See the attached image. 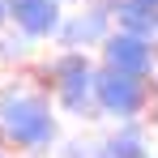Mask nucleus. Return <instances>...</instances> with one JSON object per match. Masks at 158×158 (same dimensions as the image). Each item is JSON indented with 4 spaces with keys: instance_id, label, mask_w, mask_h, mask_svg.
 Segmentation results:
<instances>
[{
    "instance_id": "obj_1",
    "label": "nucleus",
    "mask_w": 158,
    "mask_h": 158,
    "mask_svg": "<svg viewBox=\"0 0 158 158\" xmlns=\"http://www.w3.org/2000/svg\"><path fill=\"white\" fill-rule=\"evenodd\" d=\"M0 145L22 158H47L60 145V115L47 90L26 81L0 85Z\"/></svg>"
},
{
    "instance_id": "obj_2",
    "label": "nucleus",
    "mask_w": 158,
    "mask_h": 158,
    "mask_svg": "<svg viewBox=\"0 0 158 158\" xmlns=\"http://www.w3.org/2000/svg\"><path fill=\"white\" fill-rule=\"evenodd\" d=\"M158 103V90L150 77H128L98 64V107L107 120L124 124V120H145Z\"/></svg>"
},
{
    "instance_id": "obj_3",
    "label": "nucleus",
    "mask_w": 158,
    "mask_h": 158,
    "mask_svg": "<svg viewBox=\"0 0 158 158\" xmlns=\"http://www.w3.org/2000/svg\"><path fill=\"white\" fill-rule=\"evenodd\" d=\"M98 64L128 73V77H158V39H141L128 30H111L98 47Z\"/></svg>"
},
{
    "instance_id": "obj_4",
    "label": "nucleus",
    "mask_w": 158,
    "mask_h": 158,
    "mask_svg": "<svg viewBox=\"0 0 158 158\" xmlns=\"http://www.w3.org/2000/svg\"><path fill=\"white\" fill-rule=\"evenodd\" d=\"M111 30H115V22H111V0H81L73 13H64V26L56 34V43H60V47L90 52V47H103V39Z\"/></svg>"
},
{
    "instance_id": "obj_5",
    "label": "nucleus",
    "mask_w": 158,
    "mask_h": 158,
    "mask_svg": "<svg viewBox=\"0 0 158 158\" xmlns=\"http://www.w3.org/2000/svg\"><path fill=\"white\" fill-rule=\"evenodd\" d=\"M9 26L34 43H56L64 26V0H9Z\"/></svg>"
},
{
    "instance_id": "obj_6",
    "label": "nucleus",
    "mask_w": 158,
    "mask_h": 158,
    "mask_svg": "<svg viewBox=\"0 0 158 158\" xmlns=\"http://www.w3.org/2000/svg\"><path fill=\"white\" fill-rule=\"evenodd\" d=\"M52 98H56V111H64L73 120H103V107H98V64L77 73V77H69V81H60L52 90Z\"/></svg>"
},
{
    "instance_id": "obj_7",
    "label": "nucleus",
    "mask_w": 158,
    "mask_h": 158,
    "mask_svg": "<svg viewBox=\"0 0 158 158\" xmlns=\"http://www.w3.org/2000/svg\"><path fill=\"white\" fill-rule=\"evenodd\" d=\"M111 22H115V30H128V34H141V39H158V4L111 0Z\"/></svg>"
},
{
    "instance_id": "obj_8",
    "label": "nucleus",
    "mask_w": 158,
    "mask_h": 158,
    "mask_svg": "<svg viewBox=\"0 0 158 158\" xmlns=\"http://www.w3.org/2000/svg\"><path fill=\"white\" fill-rule=\"evenodd\" d=\"M107 158H154V141L145 120H124L107 137Z\"/></svg>"
},
{
    "instance_id": "obj_9",
    "label": "nucleus",
    "mask_w": 158,
    "mask_h": 158,
    "mask_svg": "<svg viewBox=\"0 0 158 158\" xmlns=\"http://www.w3.org/2000/svg\"><path fill=\"white\" fill-rule=\"evenodd\" d=\"M60 158H107V137H73V141H60Z\"/></svg>"
},
{
    "instance_id": "obj_10",
    "label": "nucleus",
    "mask_w": 158,
    "mask_h": 158,
    "mask_svg": "<svg viewBox=\"0 0 158 158\" xmlns=\"http://www.w3.org/2000/svg\"><path fill=\"white\" fill-rule=\"evenodd\" d=\"M30 43H34V39H26L22 30H0V60H4V64L30 60Z\"/></svg>"
},
{
    "instance_id": "obj_11",
    "label": "nucleus",
    "mask_w": 158,
    "mask_h": 158,
    "mask_svg": "<svg viewBox=\"0 0 158 158\" xmlns=\"http://www.w3.org/2000/svg\"><path fill=\"white\" fill-rule=\"evenodd\" d=\"M9 26V0H0V30Z\"/></svg>"
},
{
    "instance_id": "obj_12",
    "label": "nucleus",
    "mask_w": 158,
    "mask_h": 158,
    "mask_svg": "<svg viewBox=\"0 0 158 158\" xmlns=\"http://www.w3.org/2000/svg\"><path fill=\"white\" fill-rule=\"evenodd\" d=\"M64 4H81V0H64Z\"/></svg>"
},
{
    "instance_id": "obj_13",
    "label": "nucleus",
    "mask_w": 158,
    "mask_h": 158,
    "mask_svg": "<svg viewBox=\"0 0 158 158\" xmlns=\"http://www.w3.org/2000/svg\"><path fill=\"white\" fill-rule=\"evenodd\" d=\"M0 158H13V154H4V150H0Z\"/></svg>"
},
{
    "instance_id": "obj_14",
    "label": "nucleus",
    "mask_w": 158,
    "mask_h": 158,
    "mask_svg": "<svg viewBox=\"0 0 158 158\" xmlns=\"http://www.w3.org/2000/svg\"><path fill=\"white\" fill-rule=\"evenodd\" d=\"M145 4H158V0H145Z\"/></svg>"
},
{
    "instance_id": "obj_15",
    "label": "nucleus",
    "mask_w": 158,
    "mask_h": 158,
    "mask_svg": "<svg viewBox=\"0 0 158 158\" xmlns=\"http://www.w3.org/2000/svg\"><path fill=\"white\" fill-rule=\"evenodd\" d=\"M154 90H158V77H154Z\"/></svg>"
},
{
    "instance_id": "obj_16",
    "label": "nucleus",
    "mask_w": 158,
    "mask_h": 158,
    "mask_svg": "<svg viewBox=\"0 0 158 158\" xmlns=\"http://www.w3.org/2000/svg\"><path fill=\"white\" fill-rule=\"evenodd\" d=\"M0 150H4V145H0Z\"/></svg>"
},
{
    "instance_id": "obj_17",
    "label": "nucleus",
    "mask_w": 158,
    "mask_h": 158,
    "mask_svg": "<svg viewBox=\"0 0 158 158\" xmlns=\"http://www.w3.org/2000/svg\"><path fill=\"white\" fill-rule=\"evenodd\" d=\"M154 158H158V154H154Z\"/></svg>"
}]
</instances>
